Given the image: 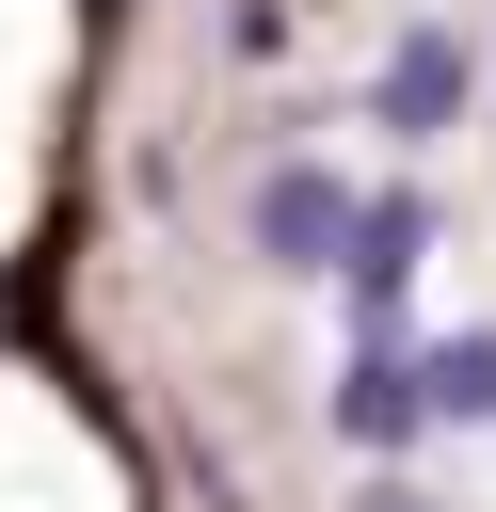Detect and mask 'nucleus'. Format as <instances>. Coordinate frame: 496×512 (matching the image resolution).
<instances>
[{"mask_svg": "<svg viewBox=\"0 0 496 512\" xmlns=\"http://www.w3.org/2000/svg\"><path fill=\"white\" fill-rule=\"evenodd\" d=\"M464 96H480V48H464L448 16H416V32L384 48V128L432 144V128H464Z\"/></svg>", "mask_w": 496, "mask_h": 512, "instance_id": "nucleus-1", "label": "nucleus"}, {"mask_svg": "<svg viewBox=\"0 0 496 512\" xmlns=\"http://www.w3.org/2000/svg\"><path fill=\"white\" fill-rule=\"evenodd\" d=\"M416 240H432V224H416V192H352V240H336V272H352V320H368V336L400 320V288H416Z\"/></svg>", "mask_w": 496, "mask_h": 512, "instance_id": "nucleus-2", "label": "nucleus"}, {"mask_svg": "<svg viewBox=\"0 0 496 512\" xmlns=\"http://www.w3.org/2000/svg\"><path fill=\"white\" fill-rule=\"evenodd\" d=\"M336 240H352V192H336L320 160H288V176L256 192V256H272V272H336Z\"/></svg>", "mask_w": 496, "mask_h": 512, "instance_id": "nucleus-3", "label": "nucleus"}, {"mask_svg": "<svg viewBox=\"0 0 496 512\" xmlns=\"http://www.w3.org/2000/svg\"><path fill=\"white\" fill-rule=\"evenodd\" d=\"M336 432H352V448H400V432H416V368H400V352H352V368H336Z\"/></svg>", "mask_w": 496, "mask_h": 512, "instance_id": "nucleus-4", "label": "nucleus"}, {"mask_svg": "<svg viewBox=\"0 0 496 512\" xmlns=\"http://www.w3.org/2000/svg\"><path fill=\"white\" fill-rule=\"evenodd\" d=\"M416 416H448V432H480V416H496V336H448V352L416 368Z\"/></svg>", "mask_w": 496, "mask_h": 512, "instance_id": "nucleus-5", "label": "nucleus"}, {"mask_svg": "<svg viewBox=\"0 0 496 512\" xmlns=\"http://www.w3.org/2000/svg\"><path fill=\"white\" fill-rule=\"evenodd\" d=\"M352 512H432V496H400V480H368V496H352Z\"/></svg>", "mask_w": 496, "mask_h": 512, "instance_id": "nucleus-6", "label": "nucleus"}]
</instances>
